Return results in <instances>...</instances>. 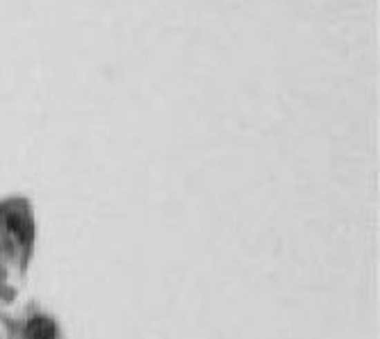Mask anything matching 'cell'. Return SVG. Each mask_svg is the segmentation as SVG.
Wrapping results in <instances>:
<instances>
[]
</instances>
